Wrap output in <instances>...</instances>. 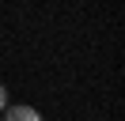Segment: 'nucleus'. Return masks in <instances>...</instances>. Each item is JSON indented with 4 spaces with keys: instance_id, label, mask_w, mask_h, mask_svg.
I'll return each instance as SVG.
<instances>
[{
    "instance_id": "1",
    "label": "nucleus",
    "mask_w": 125,
    "mask_h": 121,
    "mask_svg": "<svg viewBox=\"0 0 125 121\" xmlns=\"http://www.w3.org/2000/svg\"><path fill=\"white\" fill-rule=\"evenodd\" d=\"M4 121H42V113L34 110V106L19 102V106H8V110H4Z\"/></svg>"
},
{
    "instance_id": "2",
    "label": "nucleus",
    "mask_w": 125,
    "mask_h": 121,
    "mask_svg": "<svg viewBox=\"0 0 125 121\" xmlns=\"http://www.w3.org/2000/svg\"><path fill=\"white\" fill-rule=\"evenodd\" d=\"M8 110V87H4V83H0V113Z\"/></svg>"
}]
</instances>
